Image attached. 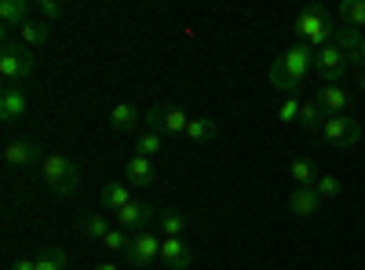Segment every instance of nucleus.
<instances>
[{
	"instance_id": "nucleus-28",
	"label": "nucleus",
	"mask_w": 365,
	"mask_h": 270,
	"mask_svg": "<svg viewBox=\"0 0 365 270\" xmlns=\"http://www.w3.org/2000/svg\"><path fill=\"white\" fill-rule=\"evenodd\" d=\"M37 270H66V252L63 249H44L37 256Z\"/></svg>"
},
{
	"instance_id": "nucleus-8",
	"label": "nucleus",
	"mask_w": 365,
	"mask_h": 270,
	"mask_svg": "<svg viewBox=\"0 0 365 270\" xmlns=\"http://www.w3.org/2000/svg\"><path fill=\"white\" fill-rule=\"evenodd\" d=\"M150 219H154V208H150L146 201H132V204L120 208V212H113V223H117L120 230H128L132 237L143 234V230L150 227Z\"/></svg>"
},
{
	"instance_id": "nucleus-17",
	"label": "nucleus",
	"mask_w": 365,
	"mask_h": 270,
	"mask_svg": "<svg viewBox=\"0 0 365 270\" xmlns=\"http://www.w3.org/2000/svg\"><path fill=\"white\" fill-rule=\"evenodd\" d=\"M289 179L296 187H318V161H311V157H296L292 165H289Z\"/></svg>"
},
{
	"instance_id": "nucleus-6",
	"label": "nucleus",
	"mask_w": 365,
	"mask_h": 270,
	"mask_svg": "<svg viewBox=\"0 0 365 270\" xmlns=\"http://www.w3.org/2000/svg\"><path fill=\"white\" fill-rule=\"evenodd\" d=\"M322 132V139L329 142V146H336V150H351V146H358V139H361V128H358V121L354 117H325V125L318 128Z\"/></svg>"
},
{
	"instance_id": "nucleus-3",
	"label": "nucleus",
	"mask_w": 365,
	"mask_h": 270,
	"mask_svg": "<svg viewBox=\"0 0 365 270\" xmlns=\"http://www.w3.org/2000/svg\"><path fill=\"white\" fill-rule=\"evenodd\" d=\"M41 179L58 194V197H73L77 183H81V165L66 154H44L41 161Z\"/></svg>"
},
{
	"instance_id": "nucleus-20",
	"label": "nucleus",
	"mask_w": 365,
	"mask_h": 270,
	"mask_svg": "<svg viewBox=\"0 0 365 270\" xmlns=\"http://www.w3.org/2000/svg\"><path fill=\"white\" fill-rule=\"evenodd\" d=\"M77 230H81L84 237H91V242H103L113 227H110V219H106L103 212H84V216L77 219Z\"/></svg>"
},
{
	"instance_id": "nucleus-30",
	"label": "nucleus",
	"mask_w": 365,
	"mask_h": 270,
	"mask_svg": "<svg viewBox=\"0 0 365 270\" xmlns=\"http://www.w3.org/2000/svg\"><path fill=\"white\" fill-rule=\"evenodd\" d=\"M299 106H303L299 95H285V103H282V110H278V121H285V125L299 121Z\"/></svg>"
},
{
	"instance_id": "nucleus-15",
	"label": "nucleus",
	"mask_w": 365,
	"mask_h": 270,
	"mask_svg": "<svg viewBox=\"0 0 365 270\" xmlns=\"http://www.w3.org/2000/svg\"><path fill=\"white\" fill-rule=\"evenodd\" d=\"M26 110H29V99H26L22 88H4V92H0V117H4L8 125L19 121Z\"/></svg>"
},
{
	"instance_id": "nucleus-18",
	"label": "nucleus",
	"mask_w": 365,
	"mask_h": 270,
	"mask_svg": "<svg viewBox=\"0 0 365 270\" xmlns=\"http://www.w3.org/2000/svg\"><path fill=\"white\" fill-rule=\"evenodd\" d=\"M99 201L110 208V212H120V208L132 204L135 197H132V187H128V183H106V187L99 190Z\"/></svg>"
},
{
	"instance_id": "nucleus-2",
	"label": "nucleus",
	"mask_w": 365,
	"mask_h": 270,
	"mask_svg": "<svg viewBox=\"0 0 365 270\" xmlns=\"http://www.w3.org/2000/svg\"><path fill=\"white\" fill-rule=\"evenodd\" d=\"M292 29H296V37H299V44H303V48L322 51L325 44H332V37H336L340 22L332 19V11H329V8H322V4H311V8H303V11L296 15Z\"/></svg>"
},
{
	"instance_id": "nucleus-36",
	"label": "nucleus",
	"mask_w": 365,
	"mask_h": 270,
	"mask_svg": "<svg viewBox=\"0 0 365 270\" xmlns=\"http://www.w3.org/2000/svg\"><path fill=\"white\" fill-rule=\"evenodd\" d=\"M358 88H365V73H361V77H358Z\"/></svg>"
},
{
	"instance_id": "nucleus-32",
	"label": "nucleus",
	"mask_w": 365,
	"mask_h": 270,
	"mask_svg": "<svg viewBox=\"0 0 365 270\" xmlns=\"http://www.w3.org/2000/svg\"><path fill=\"white\" fill-rule=\"evenodd\" d=\"M37 11H41V22H55L58 15H63V4H58V0H41Z\"/></svg>"
},
{
	"instance_id": "nucleus-14",
	"label": "nucleus",
	"mask_w": 365,
	"mask_h": 270,
	"mask_svg": "<svg viewBox=\"0 0 365 270\" xmlns=\"http://www.w3.org/2000/svg\"><path fill=\"white\" fill-rule=\"evenodd\" d=\"M322 204H325V201L318 197V190H314V187H296V190L289 194V212H292V216H299V219H303V216H314Z\"/></svg>"
},
{
	"instance_id": "nucleus-26",
	"label": "nucleus",
	"mask_w": 365,
	"mask_h": 270,
	"mask_svg": "<svg viewBox=\"0 0 365 270\" xmlns=\"http://www.w3.org/2000/svg\"><path fill=\"white\" fill-rule=\"evenodd\" d=\"M361 41H365V33H361V29H351V26H340V29H336V37H332V44H340L347 55L361 51Z\"/></svg>"
},
{
	"instance_id": "nucleus-23",
	"label": "nucleus",
	"mask_w": 365,
	"mask_h": 270,
	"mask_svg": "<svg viewBox=\"0 0 365 270\" xmlns=\"http://www.w3.org/2000/svg\"><path fill=\"white\" fill-rule=\"evenodd\" d=\"M187 227H190V212H182V208H165L161 212V230L168 237H182Z\"/></svg>"
},
{
	"instance_id": "nucleus-1",
	"label": "nucleus",
	"mask_w": 365,
	"mask_h": 270,
	"mask_svg": "<svg viewBox=\"0 0 365 270\" xmlns=\"http://www.w3.org/2000/svg\"><path fill=\"white\" fill-rule=\"evenodd\" d=\"M311 73H314V51L303 48V44L296 41L292 48H285L278 58H274V66H270V84L282 88L285 95H296L299 88L307 84Z\"/></svg>"
},
{
	"instance_id": "nucleus-29",
	"label": "nucleus",
	"mask_w": 365,
	"mask_h": 270,
	"mask_svg": "<svg viewBox=\"0 0 365 270\" xmlns=\"http://www.w3.org/2000/svg\"><path fill=\"white\" fill-rule=\"evenodd\" d=\"M103 245H106L110 252H128V245H132V234H128V230H120V227H113V230L103 237Z\"/></svg>"
},
{
	"instance_id": "nucleus-12",
	"label": "nucleus",
	"mask_w": 365,
	"mask_h": 270,
	"mask_svg": "<svg viewBox=\"0 0 365 270\" xmlns=\"http://www.w3.org/2000/svg\"><path fill=\"white\" fill-rule=\"evenodd\" d=\"M161 263L172 266V270H187L194 263V249L187 237H165L161 242Z\"/></svg>"
},
{
	"instance_id": "nucleus-7",
	"label": "nucleus",
	"mask_w": 365,
	"mask_h": 270,
	"mask_svg": "<svg viewBox=\"0 0 365 270\" xmlns=\"http://www.w3.org/2000/svg\"><path fill=\"white\" fill-rule=\"evenodd\" d=\"M347 70H351V63L340 44H325L322 51H314V73L322 77V84H336Z\"/></svg>"
},
{
	"instance_id": "nucleus-13",
	"label": "nucleus",
	"mask_w": 365,
	"mask_h": 270,
	"mask_svg": "<svg viewBox=\"0 0 365 270\" xmlns=\"http://www.w3.org/2000/svg\"><path fill=\"white\" fill-rule=\"evenodd\" d=\"M154 179H158V168H154V161H150V157H143V154L128 157V165H125V183H128V187H150Z\"/></svg>"
},
{
	"instance_id": "nucleus-25",
	"label": "nucleus",
	"mask_w": 365,
	"mask_h": 270,
	"mask_svg": "<svg viewBox=\"0 0 365 270\" xmlns=\"http://www.w3.org/2000/svg\"><path fill=\"white\" fill-rule=\"evenodd\" d=\"M299 125L307 128V132H314V128L325 125V110L318 106V99H303V106H299Z\"/></svg>"
},
{
	"instance_id": "nucleus-21",
	"label": "nucleus",
	"mask_w": 365,
	"mask_h": 270,
	"mask_svg": "<svg viewBox=\"0 0 365 270\" xmlns=\"http://www.w3.org/2000/svg\"><path fill=\"white\" fill-rule=\"evenodd\" d=\"M0 22L22 29L29 22V4H26V0H0Z\"/></svg>"
},
{
	"instance_id": "nucleus-34",
	"label": "nucleus",
	"mask_w": 365,
	"mask_h": 270,
	"mask_svg": "<svg viewBox=\"0 0 365 270\" xmlns=\"http://www.w3.org/2000/svg\"><path fill=\"white\" fill-rule=\"evenodd\" d=\"M96 270H120V266H117V263H110V259H106V263H99V266H96Z\"/></svg>"
},
{
	"instance_id": "nucleus-10",
	"label": "nucleus",
	"mask_w": 365,
	"mask_h": 270,
	"mask_svg": "<svg viewBox=\"0 0 365 270\" xmlns=\"http://www.w3.org/2000/svg\"><path fill=\"white\" fill-rule=\"evenodd\" d=\"M314 99L325 110V117H344L351 110V92H347V88H340V84H322Z\"/></svg>"
},
{
	"instance_id": "nucleus-19",
	"label": "nucleus",
	"mask_w": 365,
	"mask_h": 270,
	"mask_svg": "<svg viewBox=\"0 0 365 270\" xmlns=\"http://www.w3.org/2000/svg\"><path fill=\"white\" fill-rule=\"evenodd\" d=\"M19 37H22V44H26L29 51H37V48H44V44L51 41V22H34V19H29V22L19 29Z\"/></svg>"
},
{
	"instance_id": "nucleus-22",
	"label": "nucleus",
	"mask_w": 365,
	"mask_h": 270,
	"mask_svg": "<svg viewBox=\"0 0 365 270\" xmlns=\"http://www.w3.org/2000/svg\"><path fill=\"white\" fill-rule=\"evenodd\" d=\"M220 135V125L216 121H212V117H190V125H187V139L190 142H212V139H216Z\"/></svg>"
},
{
	"instance_id": "nucleus-11",
	"label": "nucleus",
	"mask_w": 365,
	"mask_h": 270,
	"mask_svg": "<svg viewBox=\"0 0 365 270\" xmlns=\"http://www.w3.org/2000/svg\"><path fill=\"white\" fill-rule=\"evenodd\" d=\"M34 161H44L41 146L34 139H11L4 146V165L8 168H26V165H34Z\"/></svg>"
},
{
	"instance_id": "nucleus-4",
	"label": "nucleus",
	"mask_w": 365,
	"mask_h": 270,
	"mask_svg": "<svg viewBox=\"0 0 365 270\" xmlns=\"http://www.w3.org/2000/svg\"><path fill=\"white\" fill-rule=\"evenodd\" d=\"M34 70H37V58H34V51H29L26 44H11L8 41L4 48H0V77H4L8 88L29 81Z\"/></svg>"
},
{
	"instance_id": "nucleus-24",
	"label": "nucleus",
	"mask_w": 365,
	"mask_h": 270,
	"mask_svg": "<svg viewBox=\"0 0 365 270\" xmlns=\"http://www.w3.org/2000/svg\"><path fill=\"white\" fill-rule=\"evenodd\" d=\"M340 26L365 29V0H344L340 4Z\"/></svg>"
},
{
	"instance_id": "nucleus-33",
	"label": "nucleus",
	"mask_w": 365,
	"mask_h": 270,
	"mask_svg": "<svg viewBox=\"0 0 365 270\" xmlns=\"http://www.w3.org/2000/svg\"><path fill=\"white\" fill-rule=\"evenodd\" d=\"M8 270H37V259H26V256H22V259H15Z\"/></svg>"
},
{
	"instance_id": "nucleus-35",
	"label": "nucleus",
	"mask_w": 365,
	"mask_h": 270,
	"mask_svg": "<svg viewBox=\"0 0 365 270\" xmlns=\"http://www.w3.org/2000/svg\"><path fill=\"white\" fill-rule=\"evenodd\" d=\"M361 66H365V41H361Z\"/></svg>"
},
{
	"instance_id": "nucleus-5",
	"label": "nucleus",
	"mask_w": 365,
	"mask_h": 270,
	"mask_svg": "<svg viewBox=\"0 0 365 270\" xmlns=\"http://www.w3.org/2000/svg\"><path fill=\"white\" fill-rule=\"evenodd\" d=\"M143 125L150 132H158L165 139H175V135H187V125H190V113L182 106H150L143 113Z\"/></svg>"
},
{
	"instance_id": "nucleus-27",
	"label": "nucleus",
	"mask_w": 365,
	"mask_h": 270,
	"mask_svg": "<svg viewBox=\"0 0 365 270\" xmlns=\"http://www.w3.org/2000/svg\"><path fill=\"white\" fill-rule=\"evenodd\" d=\"M165 150V135H158V132H143L139 135V142H135V154H143V157H154V154H161Z\"/></svg>"
},
{
	"instance_id": "nucleus-16",
	"label": "nucleus",
	"mask_w": 365,
	"mask_h": 270,
	"mask_svg": "<svg viewBox=\"0 0 365 270\" xmlns=\"http://www.w3.org/2000/svg\"><path fill=\"white\" fill-rule=\"evenodd\" d=\"M139 121H143L139 106H132V103L110 106V128H113V132H132V128H139Z\"/></svg>"
},
{
	"instance_id": "nucleus-9",
	"label": "nucleus",
	"mask_w": 365,
	"mask_h": 270,
	"mask_svg": "<svg viewBox=\"0 0 365 270\" xmlns=\"http://www.w3.org/2000/svg\"><path fill=\"white\" fill-rule=\"evenodd\" d=\"M125 259L128 263H135V266H150V263H158L161 259V237L158 234H135L132 237V245H128V252H125Z\"/></svg>"
},
{
	"instance_id": "nucleus-31",
	"label": "nucleus",
	"mask_w": 365,
	"mask_h": 270,
	"mask_svg": "<svg viewBox=\"0 0 365 270\" xmlns=\"http://www.w3.org/2000/svg\"><path fill=\"white\" fill-rule=\"evenodd\" d=\"M314 190H318V197H322V201H332V197H340V179H332V175H322Z\"/></svg>"
}]
</instances>
